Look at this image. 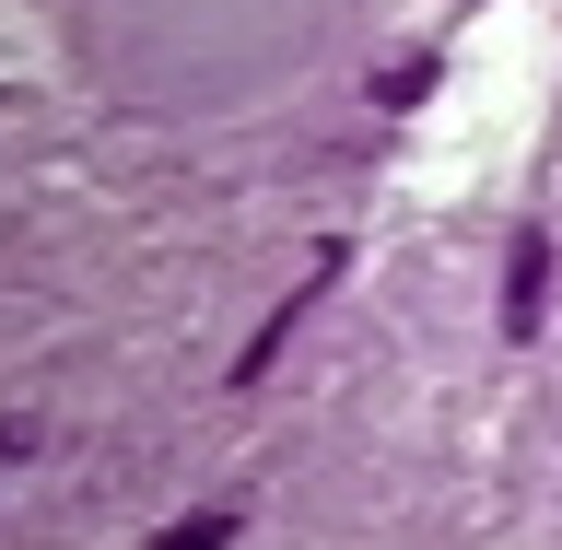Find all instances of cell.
Masks as SVG:
<instances>
[{
    "label": "cell",
    "instance_id": "6da1fadb",
    "mask_svg": "<svg viewBox=\"0 0 562 550\" xmlns=\"http://www.w3.org/2000/svg\"><path fill=\"white\" fill-rule=\"evenodd\" d=\"M551 328V223H516V246H504V340H539Z\"/></svg>",
    "mask_w": 562,
    "mask_h": 550
},
{
    "label": "cell",
    "instance_id": "7a4b0ae2",
    "mask_svg": "<svg viewBox=\"0 0 562 550\" xmlns=\"http://www.w3.org/2000/svg\"><path fill=\"white\" fill-rule=\"evenodd\" d=\"M340 270H351V246L328 235V246H316V270L293 281V293H281V305L258 316V340L235 351V386H258V375H270V363H281V340H293V328H305V305H316V293H328V281H340Z\"/></svg>",
    "mask_w": 562,
    "mask_h": 550
},
{
    "label": "cell",
    "instance_id": "3957f363",
    "mask_svg": "<svg viewBox=\"0 0 562 550\" xmlns=\"http://www.w3.org/2000/svg\"><path fill=\"white\" fill-rule=\"evenodd\" d=\"M140 550H235V516L211 504V516H176V527H153Z\"/></svg>",
    "mask_w": 562,
    "mask_h": 550
},
{
    "label": "cell",
    "instance_id": "277c9868",
    "mask_svg": "<svg viewBox=\"0 0 562 550\" xmlns=\"http://www.w3.org/2000/svg\"><path fill=\"white\" fill-rule=\"evenodd\" d=\"M422 94H434V59H386L375 70V105H386V117H411Z\"/></svg>",
    "mask_w": 562,
    "mask_h": 550
},
{
    "label": "cell",
    "instance_id": "5b68a950",
    "mask_svg": "<svg viewBox=\"0 0 562 550\" xmlns=\"http://www.w3.org/2000/svg\"><path fill=\"white\" fill-rule=\"evenodd\" d=\"M12 457H24V422H0V469H12Z\"/></svg>",
    "mask_w": 562,
    "mask_h": 550
}]
</instances>
